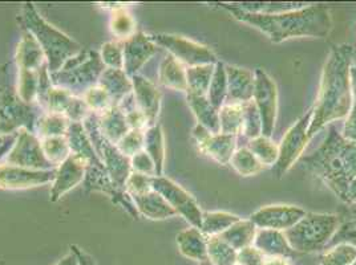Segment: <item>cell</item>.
<instances>
[{
	"label": "cell",
	"instance_id": "obj_1",
	"mask_svg": "<svg viewBox=\"0 0 356 265\" xmlns=\"http://www.w3.org/2000/svg\"><path fill=\"white\" fill-rule=\"evenodd\" d=\"M354 48L350 44L334 45L327 58L316 103L312 108L309 138L322 130L327 123L348 116L354 97L350 85V68Z\"/></svg>",
	"mask_w": 356,
	"mask_h": 265
},
{
	"label": "cell",
	"instance_id": "obj_2",
	"mask_svg": "<svg viewBox=\"0 0 356 265\" xmlns=\"http://www.w3.org/2000/svg\"><path fill=\"white\" fill-rule=\"evenodd\" d=\"M221 6L239 22L265 33L275 44L299 37L323 39L332 28L330 10L322 4L306 6L282 14H252L232 4L222 3Z\"/></svg>",
	"mask_w": 356,
	"mask_h": 265
},
{
	"label": "cell",
	"instance_id": "obj_3",
	"mask_svg": "<svg viewBox=\"0 0 356 265\" xmlns=\"http://www.w3.org/2000/svg\"><path fill=\"white\" fill-rule=\"evenodd\" d=\"M300 164L344 202L350 183L356 178V145L343 138L335 126H330L326 139Z\"/></svg>",
	"mask_w": 356,
	"mask_h": 265
},
{
	"label": "cell",
	"instance_id": "obj_4",
	"mask_svg": "<svg viewBox=\"0 0 356 265\" xmlns=\"http://www.w3.org/2000/svg\"><path fill=\"white\" fill-rule=\"evenodd\" d=\"M23 17L27 30L44 52L49 72H58L68 60L72 59L80 52V46L68 36L49 26L39 16L31 3L24 6Z\"/></svg>",
	"mask_w": 356,
	"mask_h": 265
},
{
	"label": "cell",
	"instance_id": "obj_5",
	"mask_svg": "<svg viewBox=\"0 0 356 265\" xmlns=\"http://www.w3.org/2000/svg\"><path fill=\"white\" fill-rule=\"evenodd\" d=\"M337 214L306 212L294 227L284 232L291 248L296 252L312 253L326 250L330 240L338 230Z\"/></svg>",
	"mask_w": 356,
	"mask_h": 265
},
{
	"label": "cell",
	"instance_id": "obj_6",
	"mask_svg": "<svg viewBox=\"0 0 356 265\" xmlns=\"http://www.w3.org/2000/svg\"><path fill=\"white\" fill-rule=\"evenodd\" d=\"M314 109H310L303 117L299 118L296 125H293L289 132L284 134L280 145L278 160L274 164V171L277 178H282L297 161L300 160L303 150L306 148L309 138V128L312 123Z\"/></svg>",
	"mask_w": 356,
	"mask_h": 265
},
{
	"label": "cell",
	"instance_id": "obj_7",
	"mask_svg": "<svg viewBox=\"0 0 356 265\" xmlns=\"http://www.w3.org/2000/svg\"><path fill=\"white\" fill-rule=\"evenodd\" d=\"M154 43L163 45L170 52V56L177 59L181 64L191 67H198V65H216L218 59L216 53L205 45L200 44L192 42L189 39H185L177 35H166L160 33L153 37H150Z\"/></svg>",
	"mask_w": 356,
	"mask_h": 265
},
{
	"label": "cell",
	"instance_id": "obj_8",
	"mask_svg": "<svg viewBox=\"0 0 356 265\" xmlns=\"http://www.w3.org/2000/svg\"><path fill=\"white\" fill-rule=\"evenodd\" d=\"M152 189L159 192L168 202V205L189 221L192 227L201 230L204 212L189 192L185 191L179 185L165 177H152Z\"/></svg>",
	"mask_w": 356,
	"mask_h": 265
},
{
	"label": "cell",
	"instance_id": "obj_9",
	"mask_svg": "<svg viewBox=\"0 0 356 265\" xmlns=\"http://www.w3.org/2000/svg\"><path fill=\"white\" fill-rule=\"evenodd\" d=\"M255 88L252 101L262 119V135L271 138L278 112V89L274 80L264 71L255 69Z\"/></svg>",
	"mask_w": 356,
	"mask_h": 265
},
{
	"label": "cell",
	"instance_id": "obj_10",
	"mask_svg": "<svg viewBox=\"0 0 356 265\" xmlns=\"http://www.w3.org/2000/svg\"><path fill=\"white\" fill-rule=\"evenodd\" d=\"M306 215L303 208L290 205H271L255 211L250 221L258 230H275L286 232Z\"/></svg>",
	"mask_w": 356,
	"mask_h": 265
},
{
	"label": "cell",
	"instance_id": "obj_11",
	"mask_svg": "<svg viewBox=\"0 0 356 265\" xmlns=\"http://www.w3.org/2000/svg\"><path fill=\"white\" fill-rule=\"evenodd\" d=\"M6 162L11 166L24 167L30 170L33 169L39 170L40 167L47 169L52 166V163L45 158L42 144L38 141V138L33 134L26 130H22L19 134L15 146L7 155Z\"/></svg>",
	"mask_w": 356,
	"mask_h": 265
},
{
	"label": "cell",
	"instance_id": "obj_12",
	"mask_svg": "<svg viewBox=\"0 0 356 265\" xmlns=\"http://www.w3.org/2000/svg\"><path fill=\"white\" fill-rule=\"evenodd\" d=\"M193 135L201 151H204L208 157L221 164L230 163L233 154L236 153L237 137L222 132L211 134L201 125L194 128Z\"/></svg>",
	"mask_w": 356,
	"mask_h": 265
},
{
	"label": "cell",
	"instance_id": "obj_13",
	"mask_svg": "<svg viewBox=\"0 0 356 265\" xmlns=\"http://www.w3.org/2000/svg\"><path fill=\"white\" fill-rule=\"evenodd\" d=\"M55 170H30L11 164H0V189H27L55 180Z\"/></svg>",
	"mask_w": 356,
	"mask_h": 265
},
{
	"label": "cell",
	"instance_id": "obj_14",
	"mask_svg": "<svg viewBox=\"0 0 356 265\" xmlns=\"http://www.w3.org/2000/svg\"><path fill=\"white\" fill-rule=\"evenodd\" d=\"M156 53L154 42L138 32L124 43V72L136 76V72Z\"/></svg>",
	"mask_w": 356,
	"mask_h": 265
},
{
	"label": "cell",
	"instance_id": "obj_15",
	"mask_svg": "<svg viewBox=\"0 0 356 265\" xmlns=\"http://www.w3.org/2000/svg\"><path fill=\"white\" fill-rule=\"evenodd\" d=\"M227 76V97L225 103H242L252 101L255 88L254 72L234 65H225Z\"/></svg>",
	"mask_w": 356,
	"mask_h": 265
},
{
	"label": "cell",
	"instance_id": "obj_16",
	"mask_svg": "<svg viewBox=\"0 0 356 265\" xmlns=\"http://www.w3.org/2000/svg\"><path fill=\"white\" fill-rule=\"evenodd\" d=\"M86 170L87 163L71 154L60 164L59 170L56 171L54 187L51 190V200L56 202L60 196H63L65 192L70 191L76 185H79L84 178Z\"/></svg>",
	"mask_w": 356,
	"mask_h": 265
},
{
	"label": "cell",
	"instance_id": "obj_17",
	"mask_svg": "<svg viewBox=\"0 0 356 265\" xmlns=\"http://www.w3.org/2000/svg\"><path fill=\"white\" fill-rule=\"evenodd\" d=\"M134 90V103L143 116L147 118V122L150 126H154L156 118L160 110L161 94L150 81L145 80L141 76H134L132 78Z\"/></svg>",
	"mask_w": 356,
	"mask_h": 265
},
{
	"label": "cell",
	"instance_id": "obj_18",
	"mask_svg": "<svg viewBox=\"0 0 356 265\" xmlns=\"http://www.w3.org/2000/svg\"><path fill=\"white\" fill-rule=\"evenodd\" d=\"M252 246L261 250L266 257L290 259L297 253L289 244L284 232L275 230H257Z\"/></svg>",
	"mask_w": 356,
	"mask_h": 265
},
{
	"label": "cell",
	"instance_id": "obj_19",
	"mask_svg": "<svg viewBox=\"0 0 356 265\" xmlns=\"http://www.w3.org/2000/svg\"><path fill=\"white\" fill-rule=\"evenodd\" d=\"M131 196L137 211H140L149 219L161 221V219H168L177 215V212L168 205V202L163 199V196L159 192L154 191L153 189L145 194H137Z\"/></svg>",
	"mask_w": 356,
	"mask_h": 265
},
{
	"label": "cell",
	"instance_id": "obj_20",
	"mask_svg": "<svg viewBox=\"0 0 356 265\" xmlns=\"http://www.w3.org/2000/svg\"><path fill=\"white\" fill-rule=\"evenodd\" d=\"M177 246L179 252L191 260L200 263L208 260V236L195 227L178 234Z\"/></svg>",
	"mask_w": 356,
	"mask_h": 265
},
{
	"label": "cell",
	"instance_id": "obj_21",
	"mask_svg": "<svg viewBox=\"0 0 356 265\" xmlns=\"http://www.w3.org/2000/svg\"><path fill=\"white\" fill-rule=\"evenodd\" d=\"M44 52L42 46L36 42V39L30 32L23 35L20 44L17 45V65L20 72H31L38 74L39 68L43 65Z\"/></svg>",
	"mask_w": 356,
	"mask_h": 265
},
{
	"label": "cell",
	"instance_id": "obj_22",
	"mask_svg": "<svg viewBox=\"0 0 356 265\" xmlns=\"http://www.w3.org/2000/svg\"><path fill=\"white\" fill-rule=\"evenodd\" d=\"M188 103L193 110L198 125L205 128L211 134L221 132L220 129V110H217L207 96H195L188 93Z\"/></svg>",
	"mask_w": 356,
	"mask_h": 265
},
{
	"label": "cell",
	"instance_id": "obj_23",
	"mask_svg": "<svg viewBox=\"0 0 356 265\" xmlns=\"http://www.w3.org/2000/svg\"><path fill=\"white\" fill-rule=\"evenodd\" d=\"M337 216L339 221L338 230L330 240L327 248L341 243L354 246L356 248V205L343 203Z\"/></svg>",
	"mask_w": 356,
	"mask_h": 265
},
{
	"label": "cell",
	"instance_id": "obj_24",
	"mask_svg": "<svg viewBox=\"0 0 356 265\" xmlns=\"http://www.w3.org/2000/svg\"><path fill=\"white\" fill-rule=\"evenodd\" d=\"M100 126H102L100 132L113 145L119 144L131 129L127 117L118 106H112L111 109L105 110L103 118L100 119Z\"/></svg>",
	"mask_w": 356,
	"mask_h": 265
},
{
	"label": "cell",
	"instance_id": "obj_25",
	"mask_svg": "<svg viewBox=\"0 0 356 265\" xmlns=\"http://www.w3.org/2000/svg\"><path fill=\"white\" fill-rule=\"evenodd\" d=\"M102 88L109 94L111 100H115L120 103L134 90V84L128 80L124 71L106 69L102 76Z\"/></svg>",
	"mask_w": 356,
	"mask_h": 265
},
{
	"label": "cell",
	"instance_id": "obj_26",
	"mask_svg": "<svg viewBox=\"0 0 356 265\" xmlns=\"http://www.w3.org/2000/svg\"><path fill=\"white\" fill-rule=\"evenodd\" d=\"M160 83L166 88L175 89L186 92L188 81H186V69L184 64H181L173 56L165 58L160 67Z\"/></svg>",
	"mask_w": 356,
	"mask_h": 265
},
{
	"label": "cell",
	"instance_id": "obj_27",
	"mask_svg": "<svg viewBox=\"0 0 356 265\" xmlns=\"http://www.w3.org/2000/svg\"><path fill=\"white\" fill-rule=\"evenodd\" d=\"M257 230L258 228L254 225V223L250 219L248 221L241 219L218 236H221L223 240L227 244H230L234 250H241L254 244Z\"/></svg>",
	"mask_w": 356,
	"mask_h": 265
},
{
	"label": "cell",
	"instance_id": "obj_28",
	"mask_svg": "<svg viewBox=\"0 0 356 265\" xmlns=\"http://www.w3.org/2000/svg\"><path fill=\"white\" fill-rule=\"evenodd\" d=\"M144 148L154 163L156 177H163L165 146L163 130L159 125L150 126L148 130L144 132Z\"/></svg>",
	"mask_w": 356,
	"mask_h": 265
},
{
	"label": "cell",
	"instance_id": "obj_29",
	"mask_svg": "<svg viewBox=\"0 0 356 265\" xmlns=\"http://www.w3.org/2000/svg\"><path fill=\"white\" fill-rule=\"evenodd\" d=\"M216 65H198L191 67L186 69V81L188 90L186 93H192L195 96H208L210 83L214 74Z\"/></svg>",
	"mask_w": 356,
	"mask_h": 265
},
{
	"label": "cell",
	"instance_id": "obj_30",
	"mask_svg": "<svg viewBox=\"0 0 356 265\" xmlns=\"http://www.w3.org/2000/svg\"><path fill=\"white\" fill-rule=\"evenodd\" d=\"M239 221H241L239 216L225 211L204 212L201 231L208 237L221 235L227 228H230L233 224H236Z\"/></svg>",
	"mask_w": 356,
	"mask_h": 265
},
{
	"label": "cell",
	"instance_id": "obj_31",
	"mask_svg": "<svg viewBox=\"0 0 356 265\" xmlns=\"http://www.w3.org/2000/svg\"><path fill=\"white\" fill-rule=\"evenodd\" d=\"M238 250L227 244L221 236L208 237V260L213 265L237 264Z\"/></svg>",
	"mask_w": 356,
	"mask_h": 265
},
{
	"label": "cell",
	"instance_id": "obj_32",
	"mask_svg": "<svg viewBox=\"0 0 356 265\" xmlns=\"http://www.w3.org/2000/svg\"><path fill=\"white\" fill-rule=\"evenodd\" d=\"M243 128V110L242 105L225 103L220 109V129L222 134L234 135L242 132Z\"/></svg>",
	"mask_w": 356,
	"mask_h": 265
},
{
	"label": "cell",
	"instance_id": "obj_33",
	"mask_svg": "<svg viewBox=\"0 0 356 265\" xmlns=\"http://www.w3.org/2000/svg\"><path fill=\"white\" fill-rule=\"evenodd\" d=\"M209 101L210 103L220 110L226 103L227 97V76H226V68L225 64L218 61L214 67V74L210 83V88L208 92Z\"/></svg>",
	"mask_w": 356,
	"mask_h": 265
},
{
	"label": "cell",
	"instance_id": "obj_34",
	"mask_svg": "<svg viewBox=\"0 0 356 265\" xmlns=\"http://www.w3.org/2000/svg\"><path fill=\"white\" fill-rule=\"evenodd\" d=\"M230 166L242 177H252L264 170V164L258 161V158L248 148L236 150L230 160Z\"/></svg>",
	"mask_w": 356,
	"mask_h": 265
},
{
	"label": "cell",
	"instance_id": "obj_35",
	"mask_svg": "<svg viewBox=\"0 0 356 265\" xmlns=\"http://www.w3.org/2000/svg\"><path fill=\"white\" fill-rule=\"evenodd\" d=\"M246 148L252 151L264 166H274L278 160L280 145L274 144L270 138L264 135L250 139Z\"/></svg>",
	"mask_w": 356,
	"mask_h": 265
},
{
	"label": "cell",
	"instance_id": "obj_36",
	"mask_svg": "<svg viewBox=\"0 0 356 265\" xmlns=\"http://www.w3.org/2000/svg\"><path fill=\"white\" fill-rule=\"evenodd\" d=\"M355 262V247L344 243L327 248L319 257V265H353Z\"/></svg>",
	"mask_w": 356,
	"mask_h": 265
},
{
	"label": "cell",
	"instance_id": "obj_37",
	"mask_svg": "<svg viewBox=\"0 0 356 265\" xmlns=\"http://www.w3.org/2000/svg\"><path fill=\"white\" fill-rule=\"evenodd\" d=\"M233 7L252 14H282L306 7L305 3H232Z\"/></svg>",
	"mask_w": 356,
	"mask_h": 265
},
{
	"label": "cell",
	"instance_id": "obj_38",
	"mask_svg": "<svg viewBox=\"0 0 356 265\" xmlns=\"http://www.w3.org/2000/svg\"><path fill=\"white\" fill-rule=\"evenodd\" d=\"M42 148H43L45 158L52 164H56V163L61 164L71 155L68 141L64 137L44 138L42 141Z\"/></svg>",
	"mask_w": 356,
	"mask_h": 265
},
{
	"label": "cell",
	"instance_id": "obj_39",
	"mask_svg": "<svg viewBox=\"0 0 356 265\" xmlns=\"http://www.w3.org/2000/svg\"><path fill=\"white\" fill-rule=\"evenodd\" d=\"M242 110H243V128H242V134L249 138L254 139L262 135V119L261 114L255 106L254 101L242 103Z\"/></svg>",
	"mask_w": 356,
	"mask_h": 265
},
{
	"label": "cell",
	"instance_id": "obj_40",
	"mask_svg": "<svg viewBox=\"0 0 356 265\" xmlns=\"http://www.w3.org/2000/svg\"><path fill=\"white\" fill-rule=\"evenodd\" d=\"M134 27H136V22L127 10L119 8L113 12L112 20H111V30L115 36H118L119 39L128 40L134 35V31H136Z\"/></svg>",
	"mask_w": 356,
	"mask_h": 265
},
{
	"label": "cell",
	"instance_id": "obj_41",
	"mask_svg": "<svg viewBox=\"0 0 356 265\" xmlns=\"http://www.w3.org/2000/svg\"><path fill=\"white\" fill-rule=\"evenodd\" d=\"M70 125L64 116L59 114H48L39 119V135L44 139L49 137H61L67 132Z\"/></svg>",
	"mask_w": 356,
	"mask_h": 265
},
{
	"label": "cell",
	"instance_id": "obj_42",
	"mask_svg": "<svg viewBox=\"0 0 356 265\" xmlns=\"http://www.w3.org/2000/svg\"><path fill=\"white\" fill-rule=\"evenodd\" d=\"M102 60L104 65L109 67V69H124V45L120 44V42H109L103 45V53Z\"/></svg>",
	"mask_w": 356,
	"mask_h": 265
},
{
	"label": "cell",
	"instance_id": "obj_43",
	"mask_svg": "<svg viewBox=\"0 0 356 265\" xmlns=\"http://www.w3.org/2000/svg\"><path fill=\"white\" fill-rule=\"evenodd\" d=\"M143 148H144V132L138 129L131 130L118 144V148L128 158L134 157L137 153L143 151L141 150Z\"/></svg>",
	"mask_w": 356,
	"mask_h": 265
},
{
	"label": "cell",
	"instance_id": "obj_44",
	"mask_svg": "<svg viewBox=\"0 0 356 265\" xmlns=\"http://www.w3.org/2000/svg\"><path fill=\"white\" fill-rule=\"evenodd\" d=\"M125 187L129 192V195L145 194L152 190V177L140 174V173H134L128 178Z\"/></svg>",
	"mask_w": 356,
	"mask_h": 265
},
{
	"label": "cell",
	"instance_id": "obj_45",
	"mask_svg": "<svg viewBox=\"0 0 356 265\" xmlns=\"http://www.w3.org/2000/svg\"><path fill=\"white\" fill-rule=\"evenodd\" d=\"M266 256L254 246L238 250V265H265Z\"/></svg>",
	"mask_w": 356,
	"mask_h": 265
},
{
	"label": "cell",
	"instance_id": "obj_46",
	"mask_svg": "<svg viewBox=\"0 0 356 265\" xmlns=\"http://www.w3.org/2000/svg\"><path fill=\"white\" fill-rule=\"evenodd\" d=\"M132 167L134 173H140L148 177H156V167L147 151H140L134 157Z\"/></svg>",
	"mask_w": 356,
	"mask_h": 265
},
{
	"label": "cell",
	"instance_id": "obj_47",
	"mask_svg": "<svg viewBox=\"0 0 356 265\" xmlns=\"http://www.w3.org/2000/svg\"><path fill=\"white\" fill-rule=\"evenodd\" d=\"M341 135L344 139L356 145V101L353 103V108H351L348 116L346 117Z\"/></svg>",
	"mask_w": 356,
	"mask_h": 265
},
{
	"label": "cell",
	"instance_id": "obj_48",
	"mask_svg": "<svg viewBox=\"0 0 356 265\" xmlns=\"http://www.w3.org/2000/svg\"><path fill=\"white\" fill-rule=\"evenodd\" d=\"M71 250H74L77 256V260H79V265H96L93 257L88 255L87 252H84L83 250H80L77 246H72Z\"/></svg>",
	"mask_w": 356,
	"mask_h": 265
},
{
	"label": "cell",
	"instance_id": "obj_49",
	"mask_svg": "<svg viewBox=\"0 0 356 265\" xmlns=\"http://www.w3.org/2000/svg\"><path fill=\"white\" fill-rule=\"evenodd\" d=\"M343 203H346V205H356V178L350 183Z\"/></svg>",
	"mask_w": 356,
	"mask_h": 265
},
{
	"label": "cell",
	"instance_id": "obj_50",
	"mask_svg": "<svg viewBox=\"0 0 356 265\" xmlns=\"http://www.w3.org/2000/svg\"><path fill=\"white\" fill-rule=\"evenodd\" d=\"M55 265H79V260H77L76 253H74V250H71V252H70L68 255H65V256Z\"/></svg>",
	"mask_w": 356,
	"mask_h": 265
},
{
	"label": "cell",
	"instance_id": "obj_51",
	"mask_svg": "<svg viewBox=\"0 0 356 265\" xmlns=\"http://www.w3.org/2000/svg\"><path fill=\"white\" fill-rule=\"evenodd\" d=\"M350 85H351L354 101H356V64H353L350 68Z\"/></svg>",
	"mask_w": 356,
	"mask_h": 265
},
{
	"label": "cell",
	"instance_id": "obj_52",
	"mask_svg": "<svg viewBox=\"0 0 356 265\" xmlns=\"http://www.w3.org/2000/svg\"><path fill=\"white\" fill-rule=\"evenodd\" d=\"M265 265H293L286 257H267Z\"/></svg>",
	"mask_w": 356,
	"mask_h": 265
},
{
	"label": "cell",
	"instance_id": "obj_53",
	"mask_svg": "<svg viewBox=\"0 0 356 265\" xmlns=\"http://www.w3.org/2000/svg\"><path fill=\"white\" fill-rule=\"evenodd\" d=\"M200 265H213L209 260H207V262H202V263H200Z\"/></svg>",
	"mask_w": 356,
	"mask_h": 265
},
{
	"label": "cell",
	"instance_id": "obj_54",
	"mask_svg": "<svg viewBox=\"0 0 356 265\" xmlns=\"http://www.w3.org/2000/svg\"><path fill=\"white\" fill-rule=\"evenodd\" d=\"M353 265H356V262H355V263H354V264H353Z\"/></svg>",
	"mask_w": 356,
	"mask_h": 265
},
{
	"label": "cell",
	"instance_id": "obj_55",
	"mask_svg": "<svg viewBox=\"0 0 356 265\" xmlns=\"http://www.w3.org/2000/svg\"><path fill=\"white\" fill-rule=\"evenodd\" d=\"M236 265H238V264H236Z\"/></svg>",
	"mask_w": 356,
	"mask_h": 265
}]
</instances>
